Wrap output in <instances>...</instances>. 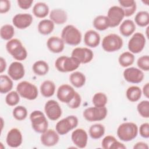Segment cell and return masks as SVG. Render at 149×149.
I'll return each mask as SVG.
<instances>
[{"mask_svg":"<svg viewBox=\"0 0 149 149\" xmlns=\"http://www.w3.org/2000/svg\"><path fill=\"white\" fill-rule=\"evenodd\" d=\"M33 20V16L29 13H18L13 17L12 23L16 28L24 29L31 25Z\"/></svg>","mask_w":149,"mask_h":149,"instance_id":"16","label":"cell"},{"mask_svg":"<svg viewBox=\"0 0 149 149\" xmlns=\"http://www.w3.org/2000/svg\"><path fill=\"white\" fill-rule=\"evenodd\" d=\"M100 36L98 32L93 30H90L86 32L84 36L85 44L91 48L97 47L100 42Z\"/></svg>","mask_w":149,"mask_h":149,"instance_id":"22","label":"cell"},{"mask_svg":"<svg viewBox=\"0 0 149 149\" xmlns=\"http://www.w3.org/2000/svg\"><path fill=\"white\" fill-rule=\"evenodd\" d=\"M140 135L145 139L149 137V123H144L141 124L139 128Z\"/></svg>","mask_w":149,"mask_h":149,"instance_id":"45","label":"cell"},{"mask_svg":"<svg viewBox=\"0 0 149 149\" xmlns=\"http://www.w3.org/2000/svg\"><path fill=\"white\" fill-rule=\"evenodd\" d=\"M107 17L108 19L110 27H115L119 25L125 17V14L120 6H112L108 9Z\"/></svg>","mask_w":149,"mask_h":149,"instance_id":"13","label":"cell"},{"mask_svg":"<svg viewBox=\"0 0 149 149\" xmlns=\"http://www.w3.org/2000/svg\"><path fill=\"white\" fill-rule=\"evenodd\" d=\"M138 134V127L133 122H125L120 125L117 129V135L120 140L129 141L135 139Z\"/></svg>","mask_w":149,"mask_h":149,"instance_id":"4","label":"cell"},{"mask_svg":"<svg viewBox=\"0 0 149 149\" xmlns=\"http://www.w3.org/2000/svg\"><path fill=\"white\" fill-rule=\"evenodd\" d=\"M49 19L54 24H62L67 21L68 15L66 12L62 9H54L49 13Z\"/></svg>","mask_w":149,"mask_h":149,"instance_id":"24","label":"cell"},{"mask_svg":"<svg viewBox=\"0 0 149 149\" xmlns=\"http://www.w3.org/2000/svg\"><path fill=\"white\" fill-rule=\"evenodd\" d=\"M105 127L100 123H96L90 126L89 135L93 139H98L102 137L105 133Z\"/></svg>","mask_w":149,"mask_h":149,"instance_id":"35","label":"cell"},{"mask_svg":"<svg viewBox=\"0 0 149 149\" xmlns=\"http://www.w3.org/2000/svg\"><path fill=\"white\" fill-rule=\"evenodd\" d=\"M108 111L105 107H91L86 108L83 113V117L88 122L100 121L104 119L107 115Z\"/></svg>","mask_w":149,"mask_h":149,"instance_id":"9","label":"cell"},{"mask_svg":"<svg viewBox=\"0 0 149 149\" xmlns=\"http://www.w3.org/2000/svg\"><path fill=\"white\" fill-rule=\"evenodd\" d=\"M13 116L17 120H23L27 116V110L23 106H17L13 110Z\"/></svg>","mask_w":149,"mask_h":149,"instance_id":"41","label":"cell"},{"mask_svg":"<svg viewBox=\"0 0 149 149\" xmlns=\"http://www.w3.org/2000/svg\"><path fill=\"white\" fill-rule=\"evenodd\" d=\"M47 46L51 52L58 54L61 52L64 49L65 42L59 37L52 36L48 39Z\"/></svg>","mask_w":149,"mask_h":149,"instance_id":"21","label":"cell"},{"mask_svg":"<svg viewBox=\"0 0 149 149\" xmlns=\"http://www.w3.org/2000/svg\"><path fill=\"white\" fill-rule=\"evenodd\" d=\"M0 34L2 39L4 40H10L15 34V29L10 24H5L2 26L0 30Z\"/></svg>","mask_w":149,"mask_h":149,"instance_id":"38","label":"cell"},{"mask_svg":"<svg viewBox=\"0 0 149 149\" xmlns=\"http://www.w3.org/2000/svg\"><path fill=\"white\" fill-rule=\"evenodd\" d=\"M6 68V62L5 59H4L2 57L0 58V73H2L5 71Z\"/></svg>","mask_w":149,"mask_h":149,"instance_id":"49","label":"cell"},{"mask_svg":"<svg viewBox=\"0 0 149 149\" xmlns=\"http://www.w3.org/2000/svg\"><path fill=\"white\" fill-rule=\"evenodd\" d=\"M146 38L141 33H136L128 42V49L132 54H138L142 51L146 45Z\"/></svg>","mask_w":149,"mask_h":149,"instance_id":"10","label":"cell"},{"mask_svg":"<svg viewBox=\"0 0 149 149\" xmlns=\"http://www.w3.org/2000/svg\"><path fill=\"white\" fill-rule=\"evenodd\" d=\"M143 93L144 94V95L146 97V98H148L149 96V83H147L143 88Z\"/></svg>","mask_w":149,"mask_h":149,"instance_id":"50","label":"cell"},{"mask_svg":"<svg viewBox=\"0 0 149 149\" xmlns=\"http://www.w3.org/2000/svg\"><path fill=\"white\" fill-rule=\"evenodd\" d=\"M136 30V25L133 21L130 19L124 20L119 27L120 33L125 36L129 37L132 35Z\"/></svg>","mask_w":149,"mask_h":149,"instance_id":"26","label":"cell"},{"mask_svg":"<svg viewBox=\"0 0 149 149\" xmlns=\"http://www.w3.org/2000/svg\"><path fill=\"white\" fill-rule=\"evenodd\" d=\"M34 73L38 76H44L49 71V66L44 61L39 60L34 63L32 67Z\"/></svg>","mask_w":149,"mask_h":149,"instance_id":"32","label":"cell"},{"mask_svg":"<svg viewBox=\"0 0 149 149\" xmlns=\"http://www.w3.org/2000/svg\"><path fill=\"white\" fill-rule=\"evenodd\" d=\"M10 9V2L8 0H2L0 2V13H5Z\"/></svg>","mask_w":149,"mask_h":149,"instance_id":"46","label":"cell"},{"mask_svg":"<svg viewBox=\"0 0 149 149\" xmlns=\"http://www.w3.org/2000/svg\"><path fill=\"white\" fill-rule=\"evenodd\" d=\"M71 139L73 144L80 148H85L88 141L87 132L83 129L79 128L74 130L71 135Z\"/></svg>","mask_w":149,"mask_h":149,"instance_id":"17","label":"cell"},{"mask_svg":"<svg viewBox=\"0 0 149 149\" xmlns=\"http://www.w3.org/2000/svg\"><path fill=\"white\" fill-rule=\"evenodd\" d=\"M81 97L80 94L77 92H76V95L73 98V99L67 105L71 109H76L80 107L81 104Z\"/></svg>","mask_w":149,"mask_h":149,"instance_id":"44","label":"cell"},{"mask_svg":"<svg viewBox=\"0 0 149 149\" xmlns=\"http://www.w3.org/2000/svg\"><path fill=\"white\" fill-rule=\"evenodd\" d=\"M78 122V119L76 116H68L57 122L55 126V130L59 135L66 134L76 127Z\"/></svg>","mask_w":149,"mask_h":149,"instance_id":"8","label":"cell"},{"mask_svg":"<svg viewBox=\"0 0 149 149\" xmlns=\"http://www.w3.org/2000/svg\"><path fill=\"white\" fill-rule=\"evenodd\" d=\"M142 94V91L138 86H133L129 87L126 92V95L128 100L131 102H136L140 100Z\"/></svg>","mask_w":149,"mask_h":149,"instance_id":"33","label":"cell"},{"mask_svg":"<svg viewBox=\"0 0 149 149\" xmlns=\"http://www.w3.org/2000/svg\"><path fill=\"white\" fill-rule=\"evenodd\" d=\"M30 119L32 128L36 132L41 134L48 129V122L45 116L41 111H33L30 115Z\"/></svg>","mask_w":149,"mask_h":149,"instance_id":"5","label":"cell"},{"mask_svg":"<svg viewBox=\"0 0 149 149\" xmlns=\"http://www.w3.org/2000/svg\"><path fill=\"white\" fill-rule=\"evenodd\" d=\"M135 23L140 27L148 26L149 23V14L147 11L139 12L134 17Z\"/></svg>","mask_w":149,"mask_h":149,"instance_id":"37","label":"cell"},{"mask_svg":"<svg viewBox=\"0 0 149 149\" xmlns=\"http://www.w3.org/2000/svg\"><path fill=\"white\" fill-rule=\"evenodd\" d=\"M137 65L139 69L141 70H149V56L148 55H144L140 57L137 61Z\"/></svg>","mask_w":149,"mask_h":149,"instance_id":"43","label":"cell"},{"mask_svg":"<svg viewBox=\"0 0 149 149\" xmlns=\"http://www.w3.org/2000/svg\"><path fill=\"white\" fill-rule=\"evenodd\" d=\"M38 31L42 35H48L54 29V23L50 19H43L38 24Z\"/></svg>","mask_w":149,"mask_h":149,"instance_id":"29","label":"cell"},{"mask_svg":"<svg viewBox=\"0 0 149 149\" xmlns=\"http://www.w3.org/2000/svg\"><path fill=\"white\" fill-rule=\"evenodd\" d=\"M137 109L143 118H148L149 117V101L143 100L140 102L137 105Z\"/></svg>","mask_w":149,"mask_h":149,"instance_id":"40","label":"cell"},{"mask_svg":"<svg viewBox=\"0 0 149 149\" xmlns=\"http://www.w3.org/2000/svg\"><path fill=\"white\" fill-rule=\"evenodd\" d=\"M8 73L9 77L14 80H19L22 79L25 74L23 65L17 61L12 62L9 65Z\"/></svg>","mask_w":149,"mask_h":149,"instance_id":"20","label":"cell"},{"mask_svg":"<svg viewBox=\"0 0 149 149\" xmlns=\"http://www.w3.org/2000/svg\"><path fill=\"white\" fill-rule=\"evenodd\" d=\"M80 65L79 61L73 56H61L58 57L55 62V66L61 72L66 73L74 71Z\"/></svg>","mask_w":149,"mask_h":149,"instance_id":"2","label":"cell"},{"mask_svg":"<svg viewBox=\"0 0 149 149\" xmlns=\"http://www.w3.org/2000/svg\"><path fill=\"white\" fill-rule=\"evenodd\" d=\"M134 61V55L129 51L123 52L120 55L118 58V62L120 65L123 68L128 67L132 65Z\"/></svg>","mask_w":149,"mask_h":149,"instance_id":"36","label":"cell"},{"mask_svg":"<svg viewBox=\"0 0 149 149\" xmlns=\"http://www.w3.org/2000/svg\"><path fill=\"white\" fill-rule=\"evenodd\" d=\"M18 6L22 9H29L33 3V0H17Z\"/></svg>","mask_w":149,"mask_h":149,"instance_id":"47","label":"cell"},{"mask_svg":"<svg viewBox=\"0 0 149 149\" xmlns=\"http://www.w3.org/2000/svg\"><path fill=\"white\" fill-rule=\"evenodd\" d=\"M76 91L69 84H62L59 87L57 90L56 97L62 102L69 104L74 97Z\"/></svg>","mask_w":149,"mask_h":149,"instance_id":"12","label":"cell"},{"mask_svg":"<svg viewBox=\"0 0 149 149\" xmlns=\"http://www.w3.org/2000/svg\"><path fill=\"white\" fill-rule=\"evenodd\" d=\"M13 87V81L7 75L0 76V93L5 94L9 93Z\"/></svg>","mask_w":149,"mask_h":149,"instance_id":"34","label":"cell"},{"mask_svg":"<svg viewBox=\"0 0 149 149\" xmlns=\"http://www.w3.org/2000/svg\"><path fill=\"white\" fill-rule=\"evenodd\" d=\"M93 26L99 31H104L110 27L109 22L106 16L99 15L95 17L93 20Z\"/></svg>","mask_w":149,"mask_h":149,"instance_id":"31","label":"cell"},{"mask_svg":"<svg viewBox=\"0 0 149 149\" xmlns=\"http://www.w3.org/2000/svg\"><path fill=\"white\" fill-rule=\"evenodd\" d=\"M20 95L16 91H12L8 93L5 97V102L9 106H15L20 101Z\"/></svg>","mask_w":149,"mask_h":149,"instance_id":"42","label":"cell"},{"mask_svg":"<svg viewBox=\"0 0 149 149\" xmlns=\"http://www.w3.org/2000/svg\"><path fill=\"white\" fill-rule=\"evenodd\" d=\"M123 46L122 38L116 34H109L102 40V47L108 52H112L119 50Z\"/></svg>","mask_w":149,"mask_h":149,"instance_id":"7","label":"cell"},{"mask_svg":"<svg viewBox=\"0 0 149 149\" xmlns=\"http://www.w3.org/2000/svg\"><path fill=\"white\" fill-rule=\"evenodd\" d=\"M16 91L22 97L29 100L36 99L38 94L37 87L27 81L20 82L17 85Z\"/></svg>","mask_w":149,"mask_h":149,"instance_id":"6","label":"cell"},{"mask_svg":"<svg viewBox=\"0 0 149 149\" xmlns=\"http://www.w3.org/2000/svg\"><path fill=\"white\" fill-rule=\"evenodd\" d=\"M81 32L74 26H66L61 33V38L63 42L70 45H77L81 41Z\"/></svg>","mask_w":149,"mask_h":149,"instance_id":"3","label":"cell"},{"mask_svg":"<svg viewBox=\"0 0 149 149\" xmlns=\"http://www.w3.org/2000/svg\"><path fill=\"white\" fill-rule=\"evenodd\" d=\"M92 102L94 107H104L107 104L108 98L106 94L103 93H97L94 95Z\"/></svg>","mask_w":149,"mask_h":149,"instance_id":"39","label":"cell"},{"mask_svg":"<svg viewBox=\"0 0 149 149\" xmlns=\"http://www.w3.org/2000/svg\"><path fill=\"white\" fill-rule=\"evenodd\" d=\"M72 56L76 58L80 63H87L94 57V54L91 49L86 47H77L73 49L71 54Z\"/></svg>","mask_w":149,"mask_h":149,"instance_id":"15","label":"cell"},{"mask_svg":"<svg viewBox=\"0 0 149 149\" xmlns=\"http://www.w3.org/2000/svg\"><path fill=\"white\" fill-rule=\"evenodd\" d=\"M123 74L126 81L134 84L141 83L144 77L143 71L134 67L126 69L123 71Z\"/></svg>","mask_w":149,"mask_h":149,"instance_id":"14","label":"cell"},{"mask_svg":"<svg viewBox=\"0 0 149 149\" xmlns=\"http://www.w3.org/2000/svg\"><path fill=\"white\" fill-rule=\"evenodd\" d=\"M22 134L19 129L13 128L8 132L6 139L8 146L12 148H17L22 144Z\"/></svg>","mask_w":149,"mask_h":149,"instance_id":"19","label":"cell"},{"mask_svg":"<svg viewBox=\"0 0 149 149\" xmlns=\"http://www.w3.org/2000/svg\"><path fill=\"white\" fill-rule=\"evenodd\" d=\"M44 111L47 116L51 120H58L62 115V109L55 100H48L45 104Z\"/></svg>","mask_w":149,"mask_h":149,"instance_id":"11","label":"cell"},{"mask_svg":"<svg viewBox=\"0 0 149 149\" xmlns=\"http://www.w3.org/2000/svg\"><path fill=\"white\" fill-rule=\"evenodd\" d=\"M118 2L126 17L133 15L136 10V2L133 0H120Z\"/></svg>","mask_w":149,"mask_h":149,"instance_id":"25","label":"cell"},{"mask_svg":"<svg viewBox=\"0 0 149 149\" xmlns=\"http://www.w3.org/2000/svg\"><path fill=\"white\" fill-rule=\"evenodd\" d=\"M102 147L104 149H126V147L112 136H107L102 140Z\"/></svg>","mask_w":149,"mask_h":149,"instance_id":"23","label":"cell"},{"mask_svg":"<svg viewBox=\"0 0 149 149\" xmlns=\"http://www.w3.org/2000/svg\"><path fill=\"white\" fill-rule=\"evenodd\" d=\"M40 140L44 146L52 147L58 143L59 136L56 131L53 129H47L45 132L41 133Z\"/></svg>","mask_w":149,"mask_h":149,"instance_id":"18","label":"cell"},{"mask_svg":"<svg viewBox=\"0 0 149 149\" xmlns=\"http://www.w3.org/2000/svg\"><path fill=\"white\" fill-rule=\"evenodd\" d=\"M55 91V85L51 80H45L40 86V92L42 96L45 97H50L52 96Z\"/></svg>","mask_w":149,"mask_h":149,"instance_id":"27","label":"cell"},{"mask_svg":"<svg viewBox=\"0 0 149 149\" xmlns=\"http://www.w3.org/2000/svg\"><path fill=\"white\" fill-rule=\"evenodd\" d=\"M134 149H148V146L146 143L143 142V141H140L134 144L133 146Z\"/></svg>","mask_w":149,"mask_h":149,"instance_id":"48","label":"cell"},{"mask_svg":"<svg viewBox=\"0 0 149 149\" xmlns=\"http://www.w3.org/2000/svg\"><path fill=\"white\" fill-rule=\"evenodd\" d=\"M6 49L8 52L17 61H24L27 56V52L22 42L13 38L9 40L6 44Z\"/></svg>","mask_w":149,"mask_h":149,"instance_id":"1","label":"cell"},{"mask_svg":"<svg viewBox=\"0 0 149 149\" xmlns=\"http://www.w3.org/2000/svg\"><path fill=\"white\" fill-rule=\"evenodd\" d=\"M86 76L80 72H74L70 74L69 80L71 84L76 88L83 87L86 83Z\"/></svg>","mask_w":149,"mask_h":149,"instance_id":"30","label":"cell"},{"mask_svg":"<svg viewBox=\"0 0 149 149\" xmlns=\"http://www.w3.org/2000/svg\"><path fill=\"white\" fill-rule=\"evenodd\" d=\"M33 15L38 18H44L49 13V7L44 2H37L33 8Z\"/></svg>","mask_w":149,"mask_h":149,"instance_id":"28","label":"cell"}]
</instances>
